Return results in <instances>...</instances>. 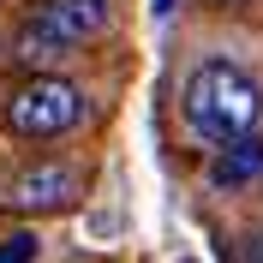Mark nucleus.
<instances>
[{"instance_id": "5", "label": "nucleus", "mask_w": 263, "mask_h": 263, "mask_svg": "<svg viewBox=\"0 0 263 263\" xmlns=\"http://www.w3.org/2000/svg\"><path fill=\"white\" fill-rule=\"evenodd\" d=\"M251 180H263V138H239V144L210 149V185L215 192H246Z\"/></svg>"}, {"instance_id": "8", "label": "nucleus", "mask_w": 263, "mask_h": 263, "mask_svg": "<svg viewBox=\"0 0 263 263\" xmlns=\"http://www.w3.org/2000/svg\"><path fill=\"white\" fill-rule=\"evenodd\" d=\"M167 6H174V0H156V12H167Z\"/></svg>"}, {"instance_id": "7", "label": "nucleus", "mask_w": 263, "mask_h": 263, "mask_svg": "<svg viewBox=\"0 0 263 263\" xmlns=\"http://www.w3.org/2000/svg\"><path fill=\"white\" fill-rule=\"evenodd\" d=\"M239 263H263V233H246V246H239Z\"/></svg>"}, {"instance_id": "3", "label": "nucleus", "mask_w": 263, "mask_h": 263, "mask_svg": "<svg viewBox=\"0 0 263 263\" xmlns=\"http://www.w3.org/2000/svg\"><path fill=\"white\" fill-rule=\"evenodd\" d=\"M84 120V90L72 78H30L6 102V126L18 138H60Z\"/></svg>"}, {"instance_id": "4", "label": "nucleus", "mask_w": 263, "mask_h": 263, "mask_svg": "<svg viewBox=\"0 0 263 263\" xmlns=\"http://www.w3.org/2000/svg\"><path fill=\"white\" fill-rule=\"evenodd\" d=\"M78 167H66V162H42V167H24L12 185H6V203H12L18 215H54L66 210L72 197H78Z\"/></svg>"}, {"instance_id": "6", "label": "nucleus", "mask_w": 263, "mask_h": 263, "mask_svg": "<svg viewBox=\"0 0 263 263\" xmlns=\"http://www.w3.org/2000/svg\"><path fill=\"white\" fill-rule=\"evenodd\" d=\"M0 263H36V233L30 228H12L0 239Z\"/></svg>"}, {"instance_id": "2", "label": "nucleus", "mask_w": 263, "mask_h": 263, "mask_svg": "<svg viewBox=\"0 0 263 263\" xmlns=\"http://www.w3.org/2000/svg\"><path fill=\"white\" fill-rule=\"evenodd\" d=\"M114 24V0H42L24 30H18V60H54V54H72L84 42H96L102 30Z\"/></svg>"}, {"instance_id": "1", "label": "nucleus", "mask_w": 263, "mask_h": 263, "mask_svg": "<svg viewBox=\"0 0 263 263\" xmlns=\"http://www.w3.org/2000/svg\"><path fill=\"white\" fill-rule=\"evenodd\" d=\"M180 120H185V132H192L197 144H210V149L239 144V138H251L263 126V84L239 60L210 54L180 84Z\"/></svg>"}]
</instances>
